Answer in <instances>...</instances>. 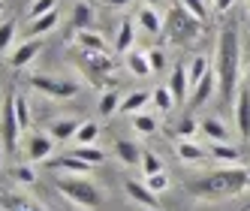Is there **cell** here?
<instances>
[{"mask_svg":"<svg viewBox=\"0 0 250 211\" xmlns=\"http://www.w3.org/2000/svg\"><path fill=\"white\" fill-rule=\"evenodd\" d=\"M217 91L220 103L226 109H232L238 94V73H241V30L238 21H226L220 27V40H217Z\"/></svg>","mask_w":250,"mask_h":211,"instance_id":"1","label":"cell"},{"mask_svg":"<svg viewBox=\"0 0 250 211\" xmlns=\"http://www.w3.org/2000/svg\"><path fill=\"white\" fill-rule=\"evenodd\" d=\"M187 193L199 199H223V196H238L241 190L250 187L247 169L241 166H226V169H214L205 175H193V178L184 181Z\"/></svg>","mask_w":250,"mask_h":211,"instance_id":"2","label":"cell"},{"mask_svg":"<svg viewBox=\"0 0 250 211\" xmlns=\"http://www.w3.org/2000/svg\"><path fill=\"white\" fill-rule=\"evenodd\" d=\"M55 187L63 193L69 202H76L82 208H97L103 202V190L94 181H87L84 175H58Z\"/></svg>","mask_w":250,"mask_h":211,"instance_id":"3","label":"cell"},{"mask_svg":"<svg viewBox=\"0 0 250 211\" xmlns=\"http://www.w3.org/2000/svg\"><path fill=\"white\" fill-rule=\"evenodd\" d=\"M166 33H169L172 42H193V40H199V33H202V21L196 19L193 12H187L181 3H178V6L169 9Z\"/></svg>","mask_w":250,"mask_h":211,"instance_id":"4","label":"cell"},{"mask_svg":"<svg viewBox=\"0 0 250 211\" xmlns=\"http://www.w3.org/2000/svg\"><path fill=\"white\" fill-rule=\"evenodd\" d=\"M30 87L40 91L45 97H55V100H69L82 91L79 82H69V79H58V76H33L30 79Z\"/></svg>","mask_w":250,"mask_h":211,"instance_id":"5","label":"cell"},{"mask_svg":"<svg viewBox=\"0 0 250 211\" xmlns=\"http://www.w3.org/2000/svg\"><path fill=\"white\" fill-rule=\"evenodd\" d=\"M0 139H3V148L15 151L19 148V139H21V127H19V118H15V100L9 97L0 109Z\"/></svg>","mask_w":250,"mask_h":211,"instance_id":"6","label":"cell"},{"mask_svg":"<svg viewBox=\"0 0 250 211\" xmlns=\"http://www.w3.org/2000/svg\"><path fill=\"white\" fill-rule=\"evenodd\" d=\"M232 112H235V127H238V136H241V139H250V87H238Z\"/></svg>","mask_w":250,"mask_h":211,"instance_id":"7","label":"cell"},{"mask_svg":"<svg viewBox=\"0 0 250 211\" xmlns=\"http://www.w3.org/2000/svg\"><path fill=\"white\" fill-rule=\"evenodd\" d=\"M51 151H55V139H51V136L37 133L27 142V157H30L33 163H48L51 160Z\"/></svg>","mask_w":250,"mask_h":211,"instance_id":"8","label":"cell"},{"mask_svg":"<svg viewBox=\"0 0 250 211\" xmlns=\"http://www.w3.org/2000/svg\"><path fill=\"white\" fill-rule=\"evenodd\" d=\"M48 166L55 169V172H66V175H87V172H91V163L79 160V157H73V154L51 157V160H48Z\"/></svg>","mask_w":250,"mask_h":211,"instance_id":"9","label":"cell"},{"mask_svg":"<svg viewBox=\"0 0 250 211\" xmlns=\"http://www.w3.org/2000/svg\"><path fill=\"white\" fill-rule=\"evenodd\" d=\"M124 190H127L130 193V199H136L139 205H145V208H157V193L148 187V184H139L136 178H127V181H124Z\"/></svg>","mask_w":250,"mask_h":211,"instance_id":"10","label":"cell"},{"mask_svg":"<svg viewBox=\"0 0 250 211\" xmlns=\"http://www.w3.org/2000/svg\"><path fill=\"white\" fill-rule=\"evenodd\" d=\"M40 51H42V42H40V37H37V40H27V42H21L19 48L12 51V58H9V66L21 69V66H27L33 58H37Z\"/></svg>","mask_w":250,"mask_h":211,"instance_id":"11","label":"cell"},{"mask_svg":"<svg viewBox=\"0 0 250 211\" xmlns=\"http://www.w3.org/2000/svg\"><path fill=\"white\" fill-rule=\"evenodd\" d=\"M214 91H217V73H211V69H208V76L190 91V106H205Z\"/></svg>","mask_w":250,"mask_h":211,"instance_id":"12","label":"cell"},{"mask_svg":"<svg viewBox=\"0 0 250 211\" xmlns=\"http://www.w3.org/2000/svg\"><path fill=\"white\" fill-rule=\"evenodd\" d=\"M142 151L136 142H130V139H115V157L121 163H127V166H139L142 163Z\"/></svg>","mask_w":250,"mask_h":211,"instance_id":"13","label":"cell"},{"mask_svg":"<svg viewBox=\"0 0 250 211\" xmlns=\"http://www.w3.org/2000/svg\"><path fill=\"white\" fill-rule=\"evenodd\" d=\"M136 42V24L130 19H124L118 27V37H115V55H130Z\"/></svg>","mask_w":250,"mask_h":211,"instance_id":"14","label":"cell"},{"mask_svg":"<svg viewBox=\"0 0 250 211\" xmlns=\"http://www.w3.org/2000/svg\"><path fill=\"white\" fill-rule=\"evenodd\" d=\"M79 121H73V118H61V121H55V124L48 127V136L55 139V142H66V139H76V133H79Z\"/></svg>","mask_w":250,"mask_h":211,"instance_id":"15","label":"cell"},{"mask_svg":"<svg viewBox=\"0 0 250 211\" xmlns=\"http://www.w3.org/2000/svg\"><path fill=\"white\" fill-rule=\"evenodd\" d=\"M166 87L172 91L175 103H184V100H187V87H190V84H187V69H184V66H175Z\"/></svg>","mask_w":250,"mask_h":211,"instance_id":"16","label":"cell"},{"mask_svg":"<svg viewBox=\"0 0 250 211\" xmlns=\"http://www.w3.org/2000/svg\"><path fill=\"white\" fill-rule=\"evenodd\" d=\"M76 42L84 51H100V55H109V42H105L100 33H94V30H79L76 33Z\"/></svg>","mask_w":250,"mask_h":211,"instance_id":"17","label":"cell"},{"mask_svg":"<svg viewBox=\"0 0 250 211\" xmlns=\"http://www.w3.org/2000/svg\"><path fill=\"white\" fill-rule=\"evenodd\" d=\"M214 160H220V163H229V166H238L241 160V151L235 145H229V142H211V151H208Z\"/></svg>","mask_w":250,"mask_h":211,"instance_id":"18","label":"cell"},{"mask_svg":"<svg viewBox=\"0 0 250 211\" xmlns=\"http://www.w3.org/2000/svg\"><path fill=\"white\" fill-rule=\"evenodd\" d=\"M82 58H84V66L91 69V73H100V76L112 73V66H115V61L109 55H100V51H84Z\"/></svg>","mask_w":250,"mask_h":211,"instance_id":"19","label":"cell"},{"mask_svg":"<svg viewBox=\"0 0 250 211\" xmlns=\"http://www.w3.org/2000/svg\"><path fill=\"white\" fill-rule=\"evenodd\" d=\"M175 154H178V160H184V163H202L208 157L199 145H193L190 139H181V142L175 145Z\"/></svg>","mask_w":250,"mask_h":211,"instance_id":"20","label":"cell"},{"mask_svg":"<svg viewBox=\"0 0 250 211\" xmlns=\"http://www.w3.org/2000/svg\"><path fill=\"white\" fill-rule=\"evenodd\" d=\"M148 103H151V91H136L127 100H121L118 112L121 115H136V112H142V106H148Z\"/></svg>","mask_w":250,"mask_h":211,"instance_id":"21","label":"cell"},{"mask_svg":"<svg viewBox=\"0 0 250 211\" xmlns=\"http://www.w3.org/2000/svg\"><path fill=\"white\" fill-rule=\"evenodd\" d=\"M199 130L208 136V142H229V130H226V124H223V121H217V118H208V121H202V124H199Z\"/></svg>","mask_w":250,"mask_h":211,"instance_id":"22","label":"cell"},{"mask_svg":"<svg viewBox=\"0 0 250 211\" xmlns=\"http://www.w3.org/2000/svg\"><path fill=\"white\" fill-rule=\"evenodd\" d=\"M208 69H211V66H208L205 58H193V61H190V66H187V84H190V91L208 76Z\"/></svg>","mask_w":250,"mask_h":211,"instance_id":"23","label":"cell"},{"mask_svg":"<svg viewBox=\"0 0 250 211\" xmlns=\"http://www.w3.org/2000/svg\"><path fill=\"white\" fill-rule=\"evenodd\" d=\"M55 24H58V12H48V15H42V19H33L30 27H27V37L37 40V37H42V33H48Z\"/></svg>","mask_w":250,"mask_h":211,"instance_id":"24","label":"cell"},{"mask_svg":"<svg viewBox=\"0 0 250 211\" xmlns=\"http://www.w3.org/2000/svg\"><path fill=\"white\" fill-rule=\"evenodd\" d=\"M94 24V9L87 3H76L73 9V30H91Z\"/></svg>","mask_w":250,"mask_h":211,"instance_id":"25","label":"cell"},{"mask_svg":"<svg viewBox=\"0 0 250 211\" xmlns=\"http://www.w3.org/2000/svg\"><path fill=\"white\" fill-rule=\"evenodd\" d=\"M127 66H130L133 76H148V73H154L148 55H142V51H130V55H127Z\"/></svg>","mask_w":250,"mask_h":211,"instance_id":"26","label":"cell"},{"mask_svg":"<svg viewBox=\"0 0 250 211\" xmlns=\"http://www.w3.org/2000/svg\"><path fill=\"white\" fill-rule=\"evenodd\" d=\"M0 208L3 211H42L24 196H0Z\"/></svg>","mask_w":250,"mask_h":211,"instance_id":"27","label":"cell"},{"mask_svg":"<svg viewBox=\"0 0 250 211\" xmlns=\"http://www.w3.org/2000/svg\"><path fill=\"white\" fill-rule=\"evenodd\" d=\"M73 157H79V160H84V163H91V166H97V163H103L105 160V154L97 148V145H79L76 151H69Z\"/></svg>","mask_w":250,"mask_h":211,"instance_id":"28","label":"cell"},{"mask_svg":"<svg viewBox=\"0 0 250 211\" xmlns=\"http://www.w3.org/2000/svg\"><path fill=\"white\" fill-rule=\"evenodd\" d=\"M151 100H154V106H157L160 112H172L175 106H178L175 97H172V91H169V87H163V84H160L157 91H151Z\"/></svg>","mask_w":250,"mask_h":211,"instance_id":"29","label":"cell"},{"mask_svg":"<svg viewBox=\"0 0 250 211\" xmlns=\"http://www.w3.org/2000/svg\"><path fill=\"white\" fill-rule=\"evenodd\" d=\"M139 27L145 33H160V30H163V21H160V15L154 9H142L139 12Z\"/></svg>","mask_w":250,"mask_h":211,"instance_id":"30","label":"cell"},{"mask_svg":"<svg viewBox=\"0 0 250 211\" xmlns=\"http://www.w3.org/2000/svg\"><path fill=\"white\" fill-rule=\"evenodd\" d=\"M118 106H121V97H118V91L112 87V91H105V94L100 97V115H103V118H112V115L118 112Z\"/></svg>","mask_w":250,"mask_h":211,"instance_id":"31","label":"cell"},{"mask_svg":"<svg viewBox=\"0 0 250 211\" xmlns=\"http://www.w3.org/2000/svg\"><path fill=\"white\" fill-rule=\"evenodd\" d=\"M97 136H100V124H94V121H84V124L79 127V133H76L79 145H94Z\"/></svg>","mask_w":250,"mask_h":211,"instance_id":"32","label":"cell"},{"mask_svg":"<svg viewBox=\"0 0 250 211\" xmlns=\"http://www.w3.org/2000/svg\"><path fill=\"white\" fill-rule=\"evenodd\" d=\"M133 130H139L142 136H151V133L157 130V121H154L151 115H145V112H136V115H133Z\"/></svg>","mask_w":250,"mask_h":211,"instance_id":"33","label":"cell"},{"mask_svg":"<svg viewBox=\"0 0 250 211\" xmlns=\"http://www.w3.org/2000/svg\"><path fill=\"white\" fill-rule=\"evenodd\" d=\"M55 6H58V0H33L30 9H27L30 21L33 19H42V15H48V12H55Z\"/></svg>","mask_w":250,"mask_h":211,"instance_id":"34","label":"cell"},{"mask_svg":"<svg viewBox=\"0 0 250 211\" xmlns=\"http://www.w3.org/2000/svg\"><path fill=\"white\" fill-rule=\"evenodd\" d=\"M15 100V118H19V127H21V133L30 127V106H27V100L24 97H12Z\"/></svg>","mask_w":250,"mask_h":211,"instance_id":"35","label":"cell"},{"mask_svg":"<svg viewBox=\"0 0 250 211\" xmlns=\"http://www.w3.org/2000/svg\"><path fill=\"white\" fill-rule=\"evenodd\" d=\"M142 169H145V178H148V175L163 172V163L157 160V154H154V151H145V154H142Z\"/></svg>","mask_w":250,"mask_h":211,"instance_id":"36","label":"cell"},{"mask_svg":"<svg viewBox=\"0 0 250 211\" xmlns=\"http://www.w3.org/2000/svg\"><path fill=\"white\" fill-rule=\"evenodd\" d=\"M178 3H181L187 12H193L196 15V19H199V21H205L208 19V9H205V0H178Z\"/></svg>","mask_w":250,"mask_h":211,"instance_id":"37","label":"cell"},{"mask_svg":"<svg viewBox=\"0 0 250 211\" xmlns=\"http://www.w3.org/2000/svg\"><path fill=\"white\" fill-rule=\"evenodd\" d=\"M15 40V21H3L0 24V51H6Z\"/></svg>","mask_w":250,"mask_h":211,"instance_id":"38","label":"cell"},{"mask_svg":"<svg viewBox=\"0 0 250 211\" xmlns=\"http://www.w3.org/2000/svg\"><path fill=\"white\" fill-rule=\"evenodd\" d=\"M12 178L19 181V184H33V181H37V172H33L30 166H15L12 169Z\"/></svg>","mask_w":250,"mask_h":211,"instance_id":"39","label":"cell"},{"mask_svg":"<svg viewBox=\"0 0 250 211\" xmlns=\"http://www.w3.org/2000/svg\"><path fill=\"white\" fill-rule=\"evenodd\" d=\"M196 130H199V124H196L193 118H181V121H178V136H181V139H193Z\"/></svg>","mask_w":250,"mask_h":211,"instance_id":"40","label":"cell"},{"mask_svg":"<svg viewBox=\"0 0 250 211\" xmlns=\"http://www.w3.org/2000/svg\"><path fill=\"white\" fill-rule=\"evenodd\" d=\"M154 193H163L169 187V178H166V172H157V175H148V181H145Z\"/></svg>","mask_w":250,"mask_h":211,"instance_id":"41","label":"cell"},{"mask_svg":"<svg viewBox=\"0 0 250 211\" xmlns=\"http://www.w3.org/2000/svg\"><path fill=\"white\" fill-rule=\"evenodd\" d=\"M148 61H151V69H154V73H160V69L166 66V55H163V48H151V51H148Z\"/></svg>","mask_w":250,"mask_h":211,"instance_id":"42","label":"cell"},{"mask_svg":"<svg viewBox=\"0 0 250 211\" xmlns=\"http://www.w3.org/2000/svg\"><path fill=\"white\" fill-rule=\"evenodd\" d=\"M232 3H235V0H214V12H220V15H223V12L232 9Z\"/></svg>","mask_w":250,"mask_h":211,"instance_id":"43","label":"cell"},{"mask_svg":"<svg viewBox=\"0 0 250 211\" xmlns=\"http://www.w3.org/2000/svg\"><path fill=\"white\" fill-rule=\"evenodd\" d=\"M105 3H109V6H127L130 0H105Z\"/></svg>","mask_w":250,"mask_h":211,"instance_id":"44","label":"cell"},{"mask_svg":"<svg viewBox=\"0 0 250 211\" xmlns=\"http://www.w3.org/2000/svg\"><path fill=\"white\" fill-rule=\"evenodd\" d=\"M244 82H247V87H250V66H247V76H244Z\"/></svg>","mask_w":250,"mask_h":211,"instance_id":"45","label":"cell"},{"mask_svg":"<svg viewBox=\"0 0 250 211\" xmlns=\"http://www.w3.org/2000/svg\"><path fill=\"white\" fill-rule=\"evenodd\" d=\"M148 3H151V6H160V3H163V0H148Z\"/></svg>","mask_w":250,"mask_h":211,"instance_id":"46","label":"cell"},{"mask_svg":"<svg viewBox=\"0 0 250 211\" xmlns=\"http://www.w3.org/2000/svg\"><path fill=\"white\" fill-rule=\"evenodd\" d=\"M247 178H250V166H247Z\"/></svg>","mask_w":250,"mask_h":211,"instance_id":"47","label":"cell"},{"mask_svg":"<svg viewBox=\"0 0 250 211\" xmlns=\"http://www.w3.org/2000/svg\"><path fill=\"white\" fill-rule=\"evenodd\" d=\"M0 9H3V0H0Z\"/></svg>","mask_w":250,"mask_h":211,"instance_id":"48","label":"cell"},{"mask_svg":"<svg viewBox=\"0 0 250 211\" xmlns=\"http://www.w3.org/2000/svg\"><path fill=\"white\" fill-rule=\"evenodd\" d=\"M142 211H151V208H142Z\"/></svg>","mask_w":250,"mask_h":211,"instance_id":"49","label":"cell"}]
</instances>
